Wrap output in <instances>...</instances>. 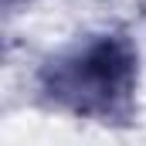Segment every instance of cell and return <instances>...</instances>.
<instances>
[{"mask_svg": "<svg viewBox=\"0 0 146 146\" xmlns=\"http://www.w3.org/2000/svg\"><path fill=\"white\" fill-rule=\"evenodd\" d=\"M41 88L54 106L75 115L126 119L133 112L136 51L119 34L88 37L44 65Z\"/></svg>", "mask_w": 146, "mask_h": 146, "instance_id": "obj_1", "label": "cell"}]
</instances>
